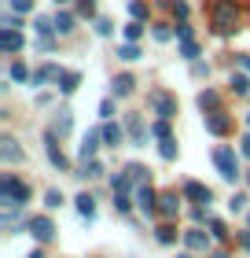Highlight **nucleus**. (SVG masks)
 Returning <instances> with one entry per match:
<instances>
[{
    "label": "nucleus",
    "mask_w": 250,
    "mask_h": 258,
    "mask_svg": "<svg viewBox=\"0 0 250 258\" xmlns=\"http://www.w3.org/2000/svg\"><path fill=\"white\" fill-rule=\"evenodd\" d=\"M100 137H103V144H114V148H118V144L125 140V125H118V122L111 118V122L100 125Z\"/></svg>",
    "instance_id": "nucleus-14"
},
{
    "label": "nucleus",
    "mask_w": 250,
    "mask_h": 258,
    "mask_svg": "<svg viewBox=\"0 0 250 258\" xmlns=\"http://www.w3.org/2000/svg\"><path fill=\"white\" fill-rule=\"evenodd\" d=\"M173 37V30L165 26V22H158V26H154V41H170Z\"/></svg>",
    "instance_id": "nucleus-43"
},
{
    "label": "nucleus",
    "mask_w": 250,
    "mask_h": 258,
    "mask_svg": "<svg viewBox=\"0 0 250 258\" xmlns=\"http://www.w3.org/2000/svg\"><path fill=\"white\" fill-rule=\"evenodd\" d=\"M228 210H232V214H243V210H246V196H243V192L232 196V199H228Z\"/></svg>",
    "instance_id": "nucleus-37"
},
{
    "label": "nucleus",
    "mask_w": 250,
    "mask_h": 258,
    "mask_svg": "<svg viewBox=\"0 0 250 258\" xmlns=\"http://www.w3.org/2000/svg\"><path fill=\"white\" fill-rule=\"evenodd\" d=\"M55 33H63V37H66V33L70 30H74V15H70V11H55Z\"/></svg>",
    "instance_id": "nucleus-23"
},
{
    "label": "nucleus",
    "mask_w": 250,
    "mask_h": 258,
    "mask_svg": "<svg viewBox=\"0 0 250 258\" xmlns=\"http://www.w3.org/2000/svg\"><path fill=\"white\" fill-rule=\"evenodd\" d=\"M26 232H30V236L37 240V243H48V240L55 236V225H52V218L37 214V218H30V221H26Z\"/></svg>",
    "instance_id": "nucleus-6"
},
{
    "label": "nucleus",
    "mask_w": 250,
    "mask_h": 258,
    "mask_svg": "<svg viewBox=\"0 0 250 258\" xmlns=\"http://www.w3.org/2000/svg\"><path fill=\"white\" fill-rule=\"evenodd\" d=\"M22 44H26V41H22V33L19 30H0V52H8V55H15V52H22Z\"/></svg>",
    "instance_id": "nucleus-12"
},
{
    "label": "nucleus",
    "mask_w": 250,
    "mask_h": 258,
    "mask_svg": "<svg viewBox=\"0 0 250 258\" xmlns=\"http://www.w3.org/2000/svg\"><path fill=\"white\" fill-rule=\"evenodd\" d=\"M74 203H77V214H81V218H89V221H92V214H96V199H92L89 192H81V196L74 199Z\"/></svg>",
    "instance_id": "nucleus-20"
},
{
    "label": "nucleus",
    "mask_w": 250,
    "mask_h": 258,
    "mask_svg": "<svg viewBox=\"0 0 250 258\" xmlns=\"http://www.w3.org/2000/svg\"><path fill=\"white\" fill-rule=\"evenodd\" d=\"M136 207L144 210V214H154V210H158V192H154L151 184H140L136 188Z\"/></svg>",
    "instance_id": "nucleus-8"
},
{
    "label": "nucleus",
    "mask_w": 250,
    "mask_h": 258,
    "mask_svg": "<svg viewBox=\"0 0 250 258\" xmlns=\"http://www.w3.org/2000/svg\"><path fill=\"white\" fill-rule=\"evenodd\" d=\"M184 199H192V203H210L213 192L206 188V184H199V181H184V188H181Z\"/></svg>",
    "instance_id": "nucleus-9"
},
{
    "label": "nucleus",
    "mask_w": 250,
    "mask_h": 258,
    "mask_svg": "<svg viewBox=\"0 0 250 258\" xmlns=\"http://www.w3.org/2000/svg\"><path fill=\"white\" fill-rule=\"evenodd\" d=\"M0 159H4V162H22V159H26V151L19 148L15 137H0Z\"/></svg>",
    "instance_id": "nucleus-11"
},
{
    "label": "nucleus",
    "mask_w": 250,
    "mask_h": 258,
    "mask_svg": "<svg viewBox=\"0 0 250 258\" xmlns=\"http://www.w3.org/2000/svg\"><path fill=\"white\" fill-rule=\"evenodd\" d=\"M8 74H11V81H33V74H30V67H26V63H11Z\"/></svg>",
    "instance_id": "nucleus-28"
},
{
    "label": "nucleus",
    "mask_w": 250,
    "mask_h": 258,
    "mask_svg": "<svg viewBox=\"0 0 250 258\" xmlns=\"http://www.w3.org/2000/svg\"><path fill=\"white\" fill-rule=\"evenodd\" d=\"M44 203H48V207H59V203H63V192H59V188H52L48 196H44Z\"/></svg>",
    "instance_id": "nucleus-45"
},
{
    "label": "nucleus",
    "mask_w": 250,
    "mask_h": 258,
    "mask_svg": "<svg viewBox=\"0 0 250 258\" xmlns=\"http://www.w3.org/2000/svg\"><path fill=\"white\" fill-rule=\"evenodd\" d=\"M59 74H63V70H59L55 63H44L41 70H33V85H48V81H59Z\"/></svg>",
    "instance_id": "nucleus-18"
},
{
    "label": "nucleus",
    "mask_w": 250,
    "mask_h": 258,
    "mask_svg": "<svg viewBox=\"0 0 250 258\" xmlns=\"http://www.w3.org/2000/svg\"><path fill=\"white\" fill-rule=\"evenodd\" d=\"M210 236H213V232H206V229L195 225V229L184 232V247H188V251H206V247H210Z\"/></svg>",
    "instance_id": "nucleus-7"
},
{
    "label": "nucleus",
    "mask_w": 250,
    "mask_h": 258,
    "mask_svg": "<svg viewBox=\"0 0 250 258\" xmlns=\"http://www.w3.org/2000/svg\"><path fill=\"white\" fill-rule=\"evenodd\" d=\"M147 103L154 107V114H158V118H177V96H173V92L151 89V92H147Z\"/></svg>",
    "instance_id": "nucleus-4"
},
{
    "label": "nucleus",
    "mask_w": 250,
    "mask_h": 258,
    "mask_svg": "<svg viewBox=\"0 0 250 258\" xmlns=\"http://www.w3.org/2000/svg\"><path fill=\"white\" fill-rule=\"evenodd\" d=\"M22 203H30V184L19 181L15 173H4L0 177V207H4V214H15Z\"/></svg>",
    "instance_id": "nucleus-1"
},
{
    "label": "nucleus",
    "mask_w": 250,
    "mask_h": 258,
    "mask_svg": "<svg viewBox=\"0 0 250 258\" xmlns=\"http://www.w3.org/2000/svg\"><path fill=\"white\" fill-rule=\"evenodd\" d=\"M125 133H129V140H133V144H144V140H147L140 114H125Z\"/></svg>",
    "instance_id": "nucleus-16"
},
{
    "label": "nucleus",
    "mask_w": 250,
    "mask_h": 258,
    "mask_svg": "<svg viewBox=\"0 0 250 258\" xmlns=\"http://www.w3.org/2000/svg\"><path fill=\"white\" fill-rule=\"evenodd\" d=\"M129 207H133L129 192H114V210H118V214H129Z\"/></svg>",
    "instance_id": "nucleus-32"
},
{
    "label": "nucleus",
    "mask_w": 250,
    "mask_h": 258,
    "mask_svg": "<svg viewBox=\"0 0 250 258\" xmlns=\"http://www.w3.org/2000/svg\"><path fill=\"white\" fill-rule=\"evenodd\" d=\"M44 151H48V162L59 170V173H70V159L63 155V148H59V133H44Z\"/></svg>",
    "instance_id": "nucleus-5"
},
{
    "label": "nucleus",
    "mask_w": 250,
    "mask_h": 258,
    "mask_svg": "<svg viewBox=\"0 0 250 258\" xmlns=\"http://www.w3.org/2000/svg\"><path fill=\"white\" fill-rule=\"evenodd\" d=\"M70 129H74V111H70V107H59V111H55V122H52V133L66 137Z\"/></svg>",
    "instance_id": "nucleus-15"
},
{
    "label": "nucleus",
    "mask_w": 250,
    "mask_h": 258,
    "mask_svg": "<svg viewBox=\"0 0 250 258\" xmlns=\"http://www.w3.org/2000/svg\"><path fill=\"white\" fill-rule=\"evenodd\" d=\"M133 85H136V81L129 78V74H118L111 89H114V96H129V92H133Z\"/></svg>",
    "instance_id": "nucleus-24"
},
{
    "label": "nucleus",
    "mask_w": 250,
    "mask_h": 258,
    "mask_svg": "<svg viewBox=\"0 0 250 258\" xmlns=\"http://www.w3.org/2000/svg\"><path fill=\"white\" fill-rule=\"evenodd\" d=\"M96 33H100V37H111V33H114L111 19H96Z\"/></svg>",
    "instance_id": "nucleus-42"
},
{
    "label": "nucleus",
    "mask_w": 250,
    "mask_h": 258,
    "mask_svg": "<svg viewBox=\"0 0 250 258\" xmlns=\"http://www.w3.org/2000/svg\"><path fill=\"white\" fill-rule=\"evenodd\" d=\"M100 129H92V133H85L81 137V151H77V159L81 162H89V159H96V151H100Z\"/></svg>",
    "instance_id": "nucleus-10"
},
{
    "label": "nucleus",
    "mask_w": 250,
    "mask_h": 258,
    "mask_svg": "<svg viewBox=\"0 0 250 258\" xmlns=\"http://www.w3.org/2000/svg\"><path fill=\"white\" fill-rule=\"evenodd\" d=\"M210 232L217 240H228V229H224V221H217V218H210Z\"/></svg>",
    "instance_id": "nucleus-39"
},
{
    "label": "nucleus",
    "mask_w": 250,
    "mask_h": 258,
    "mask_svg": "<svg viewBox=\"0 0 250 258\" xmlns=\"http://www.w3.org/2000/svg\"><path fill=\"white\" fill-rule=\"evenodd\" d=\"M246 184H250V170H246Z\"/></svg>",
    "instance_id": "nucleus-55"
},
{
    "label": "nucleus",
    "mask_w": 250,
    "mask_h": 258,
    "mask_svg": "<svg viewBox=\"0 0 250 258\" xmlns=\"http://www.w3.org/2000/svg\"><path fill=\"white\" fill-rule=\"evenodd\" d=\"M177 210H181V196H177V192H162V196H158V214L173 218Z\"/></svg>",
    "instance_id": "nucleus-17"
},
{
    "label": "nucleus",
    "mask_w": 250,
    "mask_h": 258,
    "mask_svg": "<svg viewBox=\"0 0 250 258\" xmlns=\"http://www.w3.org/2000/svg\"><path fill=\"white\" fill-rule=\"evenodd\" d=\"M239 243H243V251L250 254V229H243V232H239Z\"/></svg>",
    "instance_id": "nucleus-50"
},
{
    "label": "nucleus",
    "mask_w": 250,
    "mask_h": 258,
    "mask_svg": "<svg viewBox=\"0 0 250 258\" xmlns=\"http://www.w3.org/2000/svg\"><path fill=\"white\" fill-rule=\"evenodd\" d=\"M77 177H89V181H96V177H103V166L96 159H89V162H81L77 166Z\"/></svg>",
    "instance_id": "nucleus-21"
},
{
    "label": "nucleus",
    "mask_w": 250,
    "mask_h": 258,
    "mask_svg": "<svg viewBox=\"0 0 250 258\" xmlns=\"http://www.w3.org/2000/svg\"><path fill=\"white\" fill-rule=\"evenodd\" d=\"M30 258H44V251H33V254H30Z\"/></svg>",
    "instance_id": "nucleus-53"
},
{
    "label": "nucleus",
    "mask_w": 250,
    "mask_h": 258,
    "mask_svg": "<svg viewBox=\"0 0 250 258\" xmlns=\"http://www.w3.org/2000/svg\"><path fill=\"white\" fill-rule=\"evenodd\" d=\"M118 55H122L125 63H133V59H140V48H136V41H125L122 48H118Z\"/></svg>",
    "instance_id": "nucleus-29"
},
{
    "label": "nucleus",
    "mask_w": 250,
    "mask_h": 258,
    "mask_svg": "<svg viewBox=\"0 0 250 258\" xmlns=\"http://www.w3.org/2000/svg\"><path fill=\"white\" fill-rule=\"evenodd\" d=\"M125 173H129V181H133V184H144L147 181V166H140V162H129Z\"/></svg>",
    "instance_id": "nucleus-25"
},
{
    "label": "nucleus",
    "mask_w": 250,
    "mask_h": 258,
    "mask_svg": "<svg viewBox=\"0 0 250 258\" xmlns=\"http://www.w3.org/2000/svg\"><path fill=\"white\" fill-rule=\"evenodd\" d=\"M210 22L217 33H232L239 26V8H235V0H213L210 4Z\"/></svg>",
    "instance_id": "nucleus-2"
},
{
    "label": "nucleus",
    "mask_w": 250,
    "mask_h": 258,
    "mask_svg": "<svg viewBox=\"0 0 250 258\" xmlns=\"http://www.w3.org/2000/svg\"><path fill=\"white\" fill-rule=\"evenodd\" d=\"M228 85H232V92L246 96V92H250V78H246V74H232V78H228Z\"/></svg>",
    "instance_id": "nucleus-27"
},
{
    "label": "nucleus",
    "mask_w": 250,
    "mask_h": 258,
    "mask_svg": "<svg viewBox=\"0 0 250 258\" xmlns=\"http://www.w3.org/2000/svg\"><path fill=\"white\" fill-rule=\"evenodd\" d=\"M41 48H44V52H52V48H55V41H52V33H44V37H41Z\"/></svg>",
    "instance_id": "nucleus-51"
},
{
    "label": "nucleus",
    "mask_w": 250,
    "mask_h": 258,
    "mask_svg": "<svg viewBox=\"0 0 250 258\" xmlns=\"http://www.w3.org/2000/svg\"><path fill=\"white\" fill-rule=\"evenodd\" d=\"M129 15L144 22V19H147V4H144V0H133V4H129Z\"/></svg>",
    "instance_id": "nucleus-35"
},
{
    "label": "nucleus",
    "mask_w": 250,
    "mask_h": 258,
    "mask_svg": "<svg viewBox=\"0 0 250 258\" xmlns=\"http://www.w3.org/2000/svg\"><path fill=\"white\" fill-rule=\"evenodd\" d=\"M170 11L177 19H188V4H184V0H170Z\"/></svg>",
    "instance_id": "nucleus-41"
},
{
    "label": "nucleus",
    "mask_w": 250,
    "mask_h": 258,
    "mask_svg": "<svg viewBox=\"0 0 250 258\" xmlns=\"http://www.w3.org/2000/svg\"><path fill=\"white\" fill-rule=\"evenodd\" d=\"M33 30H37V33H41V37H44V33H52V30H55V22L41 15V19H33Z\"/></svg>",
    "instance_id": "nucleus-36"
},
{
    "label": "nucleus",
    "mask_w": 250,
    "mask_h": 258,
    "mask_svg": "<svg viewBox=\"0 0 250 258\" xmlns=\"http://www.w3.org/2000/svg\"><path fill=\"white\" fill-rule=\"evenodd\" d=\"M77 85H81V74H77V70H63V74H59V92H63V96L77 92Z\"/></svg>",
    "instance_id": "nucleus-19"
},
{
    "label": "nucleus",
    "mask_w": 250,
    "mask_h": 258,
    "mask_svg": "<svg viewBox=\"0 0 250 258\" xmlns=\"http://www.w3.org/2000/svg\"><path fill=\"white\" fill-rule=\"evenodd\" d=\"M151 133L158 137V140H165V137H173V133H170V118H158V122L151 125Z\"/></svg>",
    "instance_id": "nucleus-34"
},
{
    "label": "nucleus",
    "mask_w": 250,
    "mask_h": 258,
    "mask_svg": "<svg viewBox=\"0 0 250 258\" xmlns=\"http://www.w3.org/2000/svg\"><path fill=\"white\" fill-rule=\"evenodd\" d=\"M246 129H250V114H246Z\"/></svg>",
    "instance_id": "nucleus-54"
},
{
    "label": "nucleus",
    "mask_w": 250,
    "mask_h": 258,
    "mask_svg": "<svg viewBox=\"0 0 250 258\" xmlns=\"http://www.w3.org/2000/svg\"><path fill=\"white\" fill-rule=\"evenodd\" d=\"M199 107H202V111H221V96H217L213 89L199 92Z\"/></svg>",
    "instance_id": "nucleus-22"
},
{
    "label": "nucleus",
    "mask_w": 250,
    "mask_h": 258,
    "mask_svg": "<svg viewBox=\"0 0 250 258\" xmlns=\"http://www.w3.org/2000/svg\"><path fill=\"white\" fill-rule=\"evenodd\" d=\"M158 243H165V247H170V243H177V229L170 225V221H165V225H158Z\"/></svg>",
    "instance_id": "nucleus-30"
},
{
    "label": "nucleus",
    "mask_w": 250,
    "mask_h": 258,
    "mask_svg": "<svg viewBox=\"0 0 250 258\" xmlns=\"http://www.w3.org/2000/svg\"><path fill=\"white\" fill-rule=\"evenodd\" d=\"M181 55L195 63V59H199V44H195V41H181Z\"/></svg>",
    "instance_id": "nucleus-33"
},
{
    "label": "nucleus",
    "mask_w": 250,
    "mask_h": 258,
    "mask_svg": "<svg viewBox=\"0 0 250 258\" xmlns=\"http://www.w3.org/2000/svg\"><path fill=\"white\" fill-rule=\"evenodd\" d=\"M100 118H103V122L114 118V100H103V103H100Z\"/></svg>",
    "instance_id": "nucleus-40"
},
{
    "label": "nucleus",
    "mask_w": 250,
    "mask_h": 258,
    "mask_svg": "<svg viewBox=\"0 0 250 258\" xmlns=\"http://www.w3.org/2000/svg\"><path fill=\"white\" fill-rule=\"evenodd\" d=\"M210 258H228V254H224V251H213V254H210Z\"/></svg>",
    "instance_id": "nucleus-52"
},
{
    "label": "nucleus",
    "mask_w": 250,
    "mask_h": 258,
    "mask_svg": "<svg viewBox=\"0 0 250 258\" xmlns=\"http://www.w3.org/2000/svg\"><path fill=\"white\" fill-rule=\"evenodd\" d=\"M206 129H210L213 137H224L232 129V122H228V114H224V111H210L206 114Z\"/></svg>",
    "instance_id": "nucleus-13"
},
{
    "label": "nucleus",
    "mask_w": 250,
    "mask_h": 258,
    "mask_svg": "<svg viewBox=\"0 0 250 258\" xmlns=\"http://www.w3.org/2000/svg\"><path fill=\"white\" fill-rule=\"evenodd\" d=\"M140 37H144V22L133 19V22L125 26V41H140Z\"/></svg>",
    "instance_id": "nucleus-31"
},
{
    "label": "nucleus",
    "mask_w": 250,
    "mask_h": 258,
    "mask_svg": "<svg viewBox=\"0 0 250 258\" xmlns=\"http://www.w3.org/2000/svg\"><path fill=\"white\" fill-rule=\"evenodd\" d=\"M11 4V11H15V15H26V11H33V0H8Z\"/></svg>",
    "instance_id": "nucleus-38"
},
{
    "label": "nucleus",
    "mask_w": 250,
    "mask_h": 258,
    "mask_svg": "<svg viewBox=\"0 0 250 258\" xmlns=\"http://www.w3.org/2000/svg\"><path fill=\"white\" fill-rule=\"evenodd\" d=\"M213 166H217V173L224 181L243 177V173H239V155H235V148H228V144H221L217 151H213Z\"/></svg>",
    "instance_id": "nucleus-3"
},
{
    "label": "nucleus",
    "mask_w": 250,
    "mask_h": 258,
    "mask_svg": "<svg viewBox=\"0 0 250 258\" xmlns=\"http://www.w3.org/2000/svg\"><path fill=\"white\" fill-rule=\"evenodd\" d=\"M239 155H246V159H250V133L239 140Z\"/></svg>",
    "instance_id": "nucleus-49"
},
{
    "label": "nucleus",
    "mask_w": 250,
    "mask_h": 258,
    "mask_svg": "<svg viewBox=\"0 0 250 258\" xmlns=\"http://www.w3.org/2000/svg\"><path fill=\"white\" fill-rule=\"evenodd\" d=\"M81 15H85V19L96 15V0H81Z\"/></svg>",
    "instance_id": "nucleus-48"
},
{
    "label": "nucleus",
    "mask_w": 250,
    "mask_h": 258,
    "mask_svg": "<svg viewBox=\"0 0 250 258\" xmlns=\"http://www.w3.org/2000/svg\"><path fill=\"white\" fill-rule=\"evenodd\" d=\"M55 4H66V0H55Z\"/></svg>",
    "instance_id": "nucleus-56"
},
{
    "label": "nucleus",
    "mask_w": 250,
    "mask_h": 258,
    "mask_svg": "<svg viewBox=\"0 0 250 258\" xmlns=\"http://www.w3.org/2000/svg\"><path fill=\"white\" fill-rule=\"evenodd\" d=\"M177 37H181V41H192V26H188L184 19H181V26H177Z\"/></svg>",
    "instance_id": "nucleus-47"
},
{
    "label": "nucleus",
    "mask_w": 250,
    "mask_h": 258,
    "mask_svg": "<svg viewBox=\"0 0 250 258\" xmlns=\"http://www.w3.org/2000/svg\"><path fill=\"white\" fill-rule=\"evenodd\" d=\"M181 258H192V254H181Z\"/></svg>",
    "instance_id": "nucleus-57"
},
{
    "label": "nucleus",
    "mask_w": 250,
    "mask_h": 258,
    "mask_svg": "<svg viewBox=\"0 0 250 258\" xmlns=\"http://www.w3.org/2000/svg\"><path fill=\"white\" fill-rule=\"evenodd\" d=\"M192 78H210V67L195 59V63H192Z\"/></svg>",
    "instance_id": "nucleus-44"
},
{
    "label": "nucleus",
    "mask_w": 250,
    "mask_h": 258,
    "mask_svg": "<svg viewBox=\"0 0 250 258\" xmlns=\"http://www.w3.org/2000/svg\"><path fill=\"white\" fill-rule=\"evenodd\" d=\"M158 155H162L165 162H173V159H177V140H173V137L158 140Z\"/></svg>",
    "instance_id": "nucleus-26"
},
{
    "label": "nucleus",
    "mask_w": 250,
    "mask_h": 258,
    "mask_svg": "<svg viewBox=\"0 0 250 258\" xmlns=\"http://www.w3.org/2000/svg\"><path fill=\"white\" fill-rule=\"evenodd\" d=\"M192 218H195V225H202V221H210V214H206V207H202V203H199V207L192 210Z\"/></svg>",
    "instance_id": "nucleus-46"
}]
</instances>
